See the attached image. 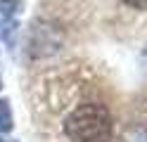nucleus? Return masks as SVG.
<instances>
[{"label":"nucleus","mask_w":147,"mask_h":142,"mask_svg":"<svg viewBox=\"0 0 147 142\" xmlns=\"http://www.w3.org/2000/svg\"><path fill=\"white\" fill-rule=\"evenodd\" d=\"M0 88H3V83H0Z\"/></svg>","instance_id":"0eeeda50"},{"label":"nucleus","mask_w":147,"mask_h":142,"mask_svg":"<svg viewBox=\"0 0 147 142\" xmlns=\"http://www.w3.org/2000/svg\"><path fill=\"white\" fill-rule=\"evenodd\" d=\"M140 62H142V69L147 71V45H145V50H142V57H140Z\"/></svg>","instance_id":"423d86ee"},{"label":"nucleus","mask_w":147,"mask_h":142,"mask_svg":"<svg viewBox=\"0 0 147 142\" xmlns=\"http://www.w3.org/2000/svg\"><path fill=\"white\" fill-rule=\"evenodd\" d=\"M64 133L71 142H109L114 121L102 102H83L64 118Z\"/></svg>","instance_id":"f257e3e1"},{"label":"nucleus","mask_w":147,"mask_h":142,"mask_svg":"<svg viewBox=\"0 0 147 142\" xmlns=\"http://www.w3.org/2000/svg\"><path fill=\"white\" fill-rule=\"evenodd\" d=\"M17 9H22V0H0V17L12 19Z\"/></svg>","instance_id":"20e7f679"},{"label":"nucleus","mask_w":147,"mask_h":142,"mask_svg":"<svg viewBox=\"0 0 147 142\" xmlns=\"http://www.w3.org/2000/svg\"><path fill=\"white\" fill-rule=\"evenodd\" d=\"M128 7H135V9H147V0H121Z\"/></svg>","instance_id":"39448f33"},{"label":"nucleus","mask_w":147,"mask_h":142,"mask_svg":"<svg viewBox=\"0 0 147 142\" xmlns=\"http://www.w3.org/2000/svg\"><path fill=\"white\" fill-rule=\"evenodd\" d=\"M119 142H147V126L145 123H128L119 135Z\"/></svg>","instance_id":"f03ea898"},{"label":"nucleus","mask_w":147,"mask_h":142,"mask_svg":"<svg viewBox=\"0 0 147 142\" xmlns=\"http://www.w3.org/2000/svg\"><path fill=\"white\" fill-rule=\"evenodd\" d=\"M0 142H3V140H0Z\"/></svg>","instance_id":"6e6552de"},{"label":"nucleus","mask_w":147,"mask_h":142,"mask_svg":"<svg viewBox=\"0 0 147 142\" xmlns=\"http://www.w3.org/2000/svg\"><path fill=\"white\" fill-rule=\"evenodd\" d=\"M12 130V109L7 100H0V133Z\"/></svg>","instance_id":"7ed1b4c3"}]
</instances>
